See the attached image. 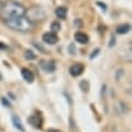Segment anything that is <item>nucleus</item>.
<instances>
[{"label": "nucleus", "instance_id": "obj_16", "mask_svg": "<svg viewBox=\"0 0 132 132\" xmlns=\"http://www.w3.org/2000/svg\"><path fill=\"white\" fill-rule=\"evenodd\" d=\"M98 53H100V48H96V50H95V51H93V52L91 53L90 58H91V60H93V58H95V57H96L97 55H98Z\"/></svg>", "mask_w": 132, "mask_h": 132}, {"label": "nucleus", "instance_id": "obj_18", "mask_svg": "<svg viewBox=\"0 0 132 132\" xmlns=\"http://www.w3.org/2000/svg\"><path fill=\"white\" fill-rule=\"evenodd\" d=\"M110 44H109V47H113L114 46V44H115V39H114V36H112V39H110Z\"/></svg>", "mask_w": 132, "mask_h": 132}, {"label": "nucleus", "instance_id": "obj_4", "mask_svg": "<svg viewBox=\"0 0 132 132\" xmlns=\"http://www.w3.org/2000/svg\"><path fill=\"white\" fill-rule=\"evenodd\" d=\"M43 40H44V43H46L48 45H55L58 41V36L56 35V33L48 32L43 35Z\"/></svg>", "mask_w": 132, "mask_h": 132}, {"label": "nucleus", "instance_id": "obj_1", "mask_svg": "<svg viewBox=\"0 0 132 132\" xmlns=\"http://www.w3.org/2000/svg\"><path fill=\"white\" fill-rule=\"evenodd\" d=\"M26 10L22 4L15 0H9L6 3L1 5L0 7V17L3 21L10 20V18H15V17H21L26 15Z\"/></svg>", "mask_w": 132, "mask_h": 132}, {"label": "nucleus", "instance_id": "obj_5", "mask_svg": "<svg viewBox=\"0 0 132 132\" xmlns=\"http://www.w3.org/2000/svg\"><path fill=\"white\" fill-rule=\"evenodd\" d=\"M28 121H29V124L32 125V126H34L35 128H41V126H43V119L38 114H34V115L29 116Z\"/></svg>", "mask_w": 132, "mask_h": 132}, {"label": "nucleus", "instance_id": "obj_19", "mask_svg": "<svg viewBox=\"0 0 132 132\" xmlns=\"http://www.w3.org/2000/svg\"><path fill=\"white\" fill-rule=\"evenodd\" d=\"M0 48H3V50H6V45H4V44H1V43H0Z\"/></svg>", "mask_w": 132, "mask_h": 132}, {"label": "nucleus", "instance_id": "obj_9", "mask_svg": "<svg viewBox=\"0 0 132 132\" xmlns=\"http://www.w3.org/2000/svg\"><path fill=\"white\" fill-rule=\"evenodd\" d=\"M22 76H23V79L27 82H33L34 81V74L30 69H27V68H23L22 69Z\"/></svg>", "mask_w": 132, "mask_h": 132}, {"label": "nucleus", "instance_id": "obj_7", "mask_svg": "<svg viewBox=\"0 0 132 132\" xmlns=\"http://www.w3.org/2000/svg\"><path fill=\"white\" fill-rule=\"evenodd\" d=\"M41 68L44 69L46 73H52L55 72V69H56V64L55 62H52V61H45V62H41Z\"/></svg>", "mask_w": 132, "mask_h": 132}, {"label": "nucleus", "instance_id": "obj_14", "mask_svg": "<svg viewBox=\"0 0 132 132\" xmlns=\"http://www.w3.org/2000/svg\"><path fill=\"white\" fill-rule=\"evenodd\" d=\"M58 30H61V23L60 22H53V23H51V32L52 33H57Z\"/></svg>", "mask_w": 132, "mask_h": 132}, {"label": "nucleus", "instance_id": "obj_11", "mask_svg": "<svg viewBox=\"0 0 132 132\" xmlns=\"http://www.w3.org/2000/svg\"><path fill=\"white\" fill-rule=\"evenodd\" d=\"M12 122H13V126H15L16 128H18L20 131H24L23 124H22L21 119L17 115H12Z\"/></svg>", "mask_w": 132, "mask_h": 132}, {"label": "nucleus", "instance_id": "obj_12", "mask_svg": "<svg viewBox=\"0 0 132 132\" xmlns=\"http://www.w3.org/2000/svg\"><path fill=\"white\" fill-rule=\"evenodd\" d=\"M130 29H131V27H130V24H120V26H118V28H116V33L118 34H126V33L130 32Z\"/></svg>", "mask_w": 132, "mask_h": 132}, {"label": "nucleus", "instance_id": "obj_2", "mask_svg": "<svg viewBox=\"0 0 132 132\" xmlns=\"http://www.w3.org/2000/svg\"><path fill=\"white\" fill-rule=\"evenodd\" d=\"M4 22L6 24V27H9L10 29L15 30V32H22V33L29 32L34 27V23H32L26 16L10 18V20H6Z\"/></svg>", "mask_w": 132, "mask_h": 132}, {"label": "nucleus", "instance_id": "obj_21", "mask_svg": "<svg viewBox=\"0 0 132 132\" xmlns=\"http://www.w3.org/2000/svg\"><path fill=\"white\" fill-rule=\"evenodd\" d=\"M1 5H3V3H1V0H0V7H1Z\"/></svg>", "mask_w": 132, "mask_h": 132}, {"label": "nucleus", "instance_id": "obj_13", "mask_svg": "<svg viewBox=\"0 0 132 132\" xmlns=\"http://www.w3.org/2000/svg\"><path fill=\"white\" fill-rule=\"evenodd\" d=\"M24 58L29 61H33V60H35V55H34V52L32 50H27V51L24 52Z\"/></svg>", "mask_w": 132, "mask_h": 132}, {"label": "nucleus", "instance_id": "obj_10", "mask_svg": "<svg viewBox=\"0 0 132 132\" xmlns=\"http://www.w3.org/2000/svg\"><path fill=\"white\" fill-rule=\"evenodd\" d=\"M55 13H56V16L58 17V18L63 20V18H65V16H67V7L60 6V7H57L56 10H55Z\"/></svg>", "mask_w": 132, "mask_h": 132}, {"label": "nucleus", "instance_id": "obj_15", "mask_svg": "<svg viewBox=\"0 0 132 132\" xmlns=\"http://www.w3.org/2000/svg\"><path fill=\"white\" fill-rule=\"evenodd\" d=\"M122 75H124V70H122V69H119V70H118V72L115 73V79H116L118 81L121 80Z\"/></svg>", "mask_w": 132, "mask_h": 132}, {"label": "nucleus", "instance_id": "obj_20", "mask_svg": "<svg viewBox=\"0 0 132 132\" xmlns=\"http://www.w3.org/2000/svg\"><path fill=\"white\" fill-rule=\"evenodd\" d=\"M47 132H61V131H58V130H55V128H51V130H48Z\"/></svg>", "mask_w": 132, "mask_h": 132}, {"label": "nucleus", "instance_id": "obj_8", "mask_svg": "<svg viewBox=\"0 0 132 132\" xmlns=\"http://www.w3.org/2000/svg\"><path fill=\"white\" fill-rule=\"evenodd\" d=\"M74 38H75L76 43H79V44H87L88 43V36L85 34V33L82 32H78L75 33V35H74Z\"/></svg>", "mask_w": 132, "mask_h": 132}, {"label": "nucleus", "instance_id": "obj_17", "mask_svg": "<svg viewBox=\"0 0 132 132\" xmlns=\"http://www.w3.org/2000/svg\"><path fill=\"white\" fill-rule=\"evenodd\" d=\"M69 53H70V55H75V48H74V44H70V46H69Z\"/></svg>", "mask_w": 132, "mask_h": 132}, {"label": "nucleus", "instance_id": "obj_3", "mask_svg": "<svg viewBox=\"0 0 132 132\" xmlns=\"http://www.w3.org/2000/svg\"><path fill=\"white\" fill-rule=\"evenodd\" d=\"M24 16L27 17L32 23H35V22H41L46 18V12L41 6H32L29 7L28 10H26V15Z\"/></svg>", "mask_w": 132, "mask_h": 132}, {"label": "nucleus", "instance_id": "obj_6", "mask_svg": "<svg viewBox=\"0 0 132 132\" xmlns=\"http://www.w3.org/2000/svg\"><path fill=\"white\" fill-rule=\"evenodd\" d=\"M69 72H70V74H72L73 76H79L84 72V65L80 63H76L70 67V70H69Z\"/></svg>", "mask_w": 132, "mask_h": 132}]
</instances>
